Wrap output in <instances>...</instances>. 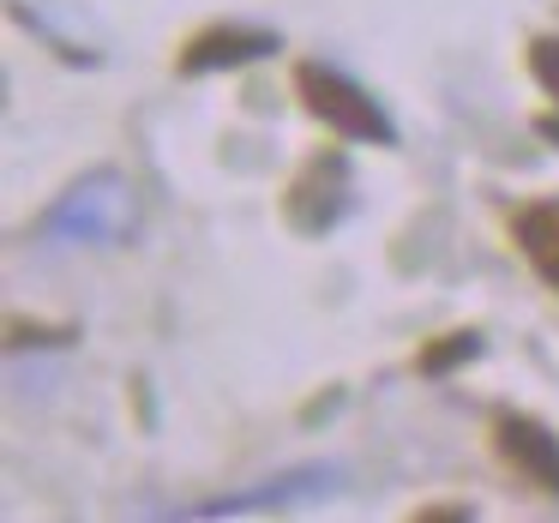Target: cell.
Instances as JSON below:
<instances>
[{"label":"cell","mask_w":559,"mask_h":523,"mask_svg":"<svg viewBox=\"0 0 559 523\" xmlns=\"http://www.w3.org/2000/svg\"><path fill=\"white\" fill-rule=\"evenodd\" d=\"M295 91H301V103L313 109V121H325L331 133L361 139V145H391V139H397L391 115L379 109V103L367 97V91L355 85V79H343L337 67H325V61H301V67H295Z\"/></svg>","instance_id":"1"},{"label":"cell","mask_w":559,"mask_h":523,"mask_svg":"<svg viewBox=\"0 0 559 523\" xmlns=\"http://www.w3.org/2000/svg\"><path fill=\"white\" fill-rule=\"evenodd\" d=\"M127 229H133V193L121 187V175H91V181H79L73 193L43 217V235H49V241L103 247V241H121Z\"/></svg>","instance_id":"2"},{"label":"cell","mask_w":559,"mask_h":523,"mask_svg":"<svg viewBox=\"0 0 559 523\" xmlns=\"http://www.w3.org/2000/svg\"><path fill=\"white\" fill-rule=\"evenodd\" d=\"M493 445L530 487H542L547 499H559V439L547 433L542 421H530V415H506V421L493 427Z\"/></svg>","instance_id":"3"},{"label":"cell","mask_w":559,"mask_h":523,"mask_svg":"<svg viewBox=\"0 0 559 523\" xmlns=\"http://www.w3.org/2000/svg\"><path fill=\"white\" fill-rule=\"evenodd\" d=\"M277 49L271 31H247V25H211L199 31L193 43L181 49V73H211V67H241V61H259V55Z\"/></svg>","instance_id":"4"},{"label":"cell","mask_w":559,"mask_h":523,"mask_svg":"<svg viewBox=\"0 0 559 523\" xmlns=\"http://www.w3.org/2000/svg\"><path fill=\"white\" fill-rule=\"evenodd\" d=\"M511 241L535 265V277L559 289V199H535V205L511 211Z\"/></svg>","instance_id":"5"},{"label":"cell","mask_w":559,"mask_h":523,"mask_svg":"<svg viewBox=\"0 0 559 523\" xmlns=\"http://www.w3.org/2000/svg\"><path fill=\"white\" fill-rule=\"evenodd\" d=\"M530 73H535V85L559 103V37H535L530 43Z\"/></svg>","instance_id":"6"},{"label":"cell","mask_w":559,"mask_h":523,"mask_svg":"<svg viewBox=\"0 0 559 523\" xmlns=\"http://www.w3.org/2000/svg\"><path fill=\"white\" fill-rule=\"evenodd\" d=\"M481 349V337L475 331H463V337H451V343H439L433 355H421V373H445L451 361H469V355Z\"/></svg>","instance_id":"7"}]
</instances>
